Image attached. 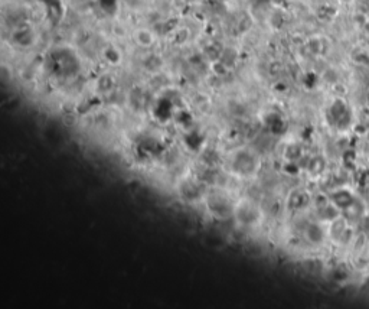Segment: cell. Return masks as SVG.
<instances>
[{
    "label": "cell",
    "mask_w": 369,
    "mask_h": 309,
    "mask_svg": "<svg viewBox=\"0 0 369 309\" xmlns=\"http://www.w3.org/2000/svg\"><path fill=\"white\" fill-rule=\"evenodd\" d=\"M137 42L142 45V46H150L151 43H153V40H154V38H153V35L148 32V31H137Z\"/></svg>",
    "instance_id": "cell-5"
},
{
    "label": "cell",
    "mask_w": 369,
    "mask_h": 309,
    "mask_svg": "<svg viewBox=\"0 0 369 309\" xmlns=\"http://www.w3.org/2000/svg\"><path fill=\"white\" fill-rule=\"evenodd\" d=\"M232 171L235 174L241 175L244 178H251L253 175L257 174L259 168L258 157L253 152L248 151H240L234 154L232 157Z\"/></svg>",
    "instance_id": "cell-2"
},
{
    "label": "cell",
    "mask_w": 369,
    "mask_h": 309,
    "mask_svg": "<svg viewBox=\"0 0 369 309\" xmlns=\"http://www.w3.org/2000/svg\"><path fill=\"white\" fill-rule=\"evenodd\" d=\"M45 6H48V9L52 12V10H55L58 12L59 9H61V0H40Z\"/></svg>",
    "instance_id": "cell-7"
},
{
    "label": "cell",
    "mask_w": 369,
    "mask_h": 309,
    "mask_svg": "<svg viewBox=\"0 0 369 309\" xmlns=\"http://www.w3.org/2000/svg\"><path fill=\"white\" fill-rule=\"evenodd\" d=\"M117 1H118V0H98L101 9H103L104 12L110 13V15H112V13L117 10Z\"/></svg>",
    "instance_id": "cell-6"
},
{
    "label": "cell",
    "mask_w": 369,
    "mask_h": 309,
    "mask_svg": "<svg viewBox=\"0 0 369 309\" xmlns=\"http://www.w3.org/2000/svg\"><path fill=\"white\" fill-rule=\"evenodd\" d=\"M45 65L56 77H70L79 71V61L70 48H55L45 59Z\"/></svg>",
    "instance_id": "cell-1"
},
{
    "label": "cell",
    "mask_w": 369,
    "mask_h": 309,
    "mask_svg": "<svg viewBox=\"0 0 369 309\" xmlns=\"http://www.w3.org/2000/svg\"><path fill=\"white\" fill-rule=\"evenodd\" d=\"M206 207L209 213L217 218H226L234 214L229 198L222 193H211L206 196Z\"/></svg>",
    "instance_id": "cell-3"
},
{
    "label": "cell",
    "mask_w": 369,
    "mask_h": 309,
    "mask_svg": "<svg viewBox=\"0 0 369 309\" xmlns=\"http://www.w3.org/2000/svg\"><path fill=\"white\" fill-rule=\"evenodd\" d=\"M257 3H267V1H270V0H256Z\"/></svg>",
    "instance_id": "cell-8"
},
{
    "label": "cell",
    "mask_w": 369,
    "mask_h": 309,
    "mask_svg": "<svg viewBox=\"0 0 369 309\" xmlns=\"http://www.w3.org/2000/svg\"><path fill=\"white\" fill-rule=\"evenodd\" d=\"M235 217L238 218L241 224L244 226H256L258 224L259 218H261V211L259 208L251 201H241L237 205V208L234 210Z\"/></svg>",
    "instance_id": "cell-4"
}]
</instances>
